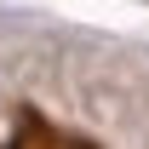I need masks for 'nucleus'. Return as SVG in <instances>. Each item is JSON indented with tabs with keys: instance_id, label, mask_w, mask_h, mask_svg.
<instances>
[{
	"instance_id": "1",
	"label": "nucleus",
	"mask_w": 149,
	"mask_h": 149,
	"mask_svg": "<svg viewBox=\"0 0 149 149\" xmlns=\"http://www.w3.org/2000/svg\"><path fill=\"white\" fill-rule=\"evenodd\" d=\"M52 149H74V143H52Z\"/></svg>"
}]
</instances>
